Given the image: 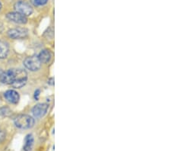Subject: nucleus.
<instances>
[{
	"label": "nucleus",
	"instance_id": "2eb2a0df",
	"mask_svg": "<svg viewBox=\"0 0 171 151\" xmlns=\"http://www.w3.org/2000/svg\"><path fill=\"white\" fill-rule=\"evenodd\" d=\"M39 93H40V90H37V91L35 92V93H34V98H35L36 99H38V96H39Z\"/></svg>",
	"mask_w": 171,
	"mask_h": 151
},
{
	"label": "nucleus",
	"instance_id": "f257e3e1",
	"mask_svg": "<svg viewBox=\"0 0 171 151\" xmlns=\"http://www.w3.org/2000/svg\"><path fill=\"white\" fill-rule=\"evenodd\" d=\"M15 125L20 129H29L34 125V119L27 114H21L15 119Z\"/></svg>",
	"mask_w": 171,
	"mask_h": 151
},
{
	"label": "nucleus",
	"instance_id": "4468645a",
	"mask_svg": "<svg viewBox=\"0 0 171 151\" xmlns=\"http://www.w3.org/2000/svg\"><path fill=\"white\" fill-rule=\"evenodd\" d=\"M5 137V133H4L2 131H0V142L2 141V140H4Z\"/></svg>",
	"mask_w": 171,
	"mask_h": 151
},
{
	"label": "nucleus",
	"instance_id": "1a4fd4ad",
	"mask_svg": "<svg viewBox=\"0 0 171 151\" xmlns=\"http://www.w3.org/2000/svg\"><path fill=\"white\" fill-rule=\"evenodd\" d=\"M34 146V137L32 134H28L25 139V145H24V150L31 151Z\"/></svg>",
	"mask_w": 171,
	"mask_h": 151
},
{
	"label": "nucleus",
	"instance_id": "ddd939ff",
	"mask_svg": "<svg viewBox=\"0 0 171 151\" xmlns=\"http://www.w3.org/2000/svg\"><path fill=\"white\" fill-rule=\"evenodd\" d=\"M48 0H31V2L33 4L37 6H40V5H43L47 2Z\"/></svg>",
	"mask_w": 171,
	"mask_h": 151
},
{
	"label": "nucleus",
	"instance_id": "dca6fc26",
	"mask_svg": "<svg viewBox=\"0 0 171 151\" xmlns=\"http://www.w3.org/2000/svg\"><path fill=\"white\" fill-rule=\"evenodd\" d=\"M2 29H3V25H2V22H0V32L2 31Z\"/></svg>",
	"mask_w": 171,
	"mask_h": 151
},
{
	"label": "nucleus",
	"instance_id": "9d476101",
	"mask_svg": "<svg viewBox=\"0 0 171 151\" xmlns=\"http://www.w3.org/2000/svg\"><path fill=\"white\" fill-rule=\"evenodd\" d=\"M38 58L40 60V61L43 63H46L50 60L51 59V54L47 50H43L40 53L38 56Z\"/></svg>",
	"mask_w": 171,
	"mask_h": 151
},
{
	"label": "nucleus",
	"instance_id": "9b49d317",
	"mask_svg": "<svg viewBox=\"0 0 171 151\" xmlns=\"http://www.w3.org/2000/svg\"><path fill=\"white\" fill-rule=\"evenodd\" d=\"M9 53V46L6 43L0 42V59H4L7 57Z\"/></svg>",
	"mask_w": 171,
	"mask_h": 151
},
{
	"label": "nucleus",
	"instance_id": "f03ea898",
	"mask_svg": "<svg viewBox=\"0 0 171 151\" xmlns=\"http://www.w3.org/2000/svg\"><path fill=\"white\" fill-rule=\"evenodd\" d=\"M15 12L21 13L25 16H29L33 13V8L29 3L25 1H18L14 5Z\"/></svg>",
	"mask_w": 171,
	"mask_h": 151
},
{
	"label": "nucleus",
	"instance_id": "39448f33",
	"mask_svg": "<svg viewBox=\"0 0 171 151\" xmlns=\"http://www.w3.org/2000/svg\"><path fill=\"white\" fill-rule=\"evenodd\" d=\"M6 17L9 20L17 24H25L28 22V19L26 16H23L18 12H12L8 13Z\"/></svg>",
	"mask_w": 171,
	"mask_h": 151
},
{
	"label": "nucleus",
	"instance_id": "0eeeda50",
	"mask_svg": "<svg viewBox=\"0 0 171 151\" xmlns=\"http://www.w3.org/2000/svg\"><path fill=\"white\" fill-rule=\"evenodd\" d=\"M49 106L47 104L45 103H40L37 104L33 108V114H34V117L40 118H42L43 116H44L46 114V113L47 112V110Z\"/></svg>",
	"mask_w": 171,
	"mask_h": 151
},
{
	"label": "nucleus",
	"instance_id": "20e7f679",
	"mask_svg": "<svg viewBox=\"0 0 171 151\" xmlns=\"http://www.w3.org/2000/svg\"><path fill=\"white\" fill-rule=\"evenodd\" d=\"M15 69H9L5 71L0 76V81L3 84H9L12 85L13 82L15 80Z\"/></svg>",
	"mask_w": 171,
	"mask_h": 151
},
{
	"label": "nucleus",
	"instance_id": "6e6552de",
	"mask_svg": "<svg viewBox=\"0 0 171 151\" xmlns=\"http://www.w3.org/2000/svg\"><path fill=\"white\" fill-rule=\"evenodd\" d=\"M5 98L10 103L17 104L20 99V96L19 93L15 90H8L5 93Z\"/></svg>",
	"mask_w": 171,
	"mask_h": 151
},
{
	"label": "nucleus",
	"instance_id": "423d86ee",
	"mask_svg": "<svg viewBox=\"0 0 171 151\" xmlns=\"http://www.w3.org/2000/svg\"><path fill=\"white\" fill-rule=\"evenodd\" d=\"M8 35L12 39L23 38L28 35V30L22 28H13L8 31Z\"/></svg>",
	"mask_w": 171,
	"mask_h": 151
},
{
	"label": "nucleus",
	"instance_id": "f8f14e48",
	"mask_svg": "<svg viewBox=\"0 0 171 151\" xmlns=\"http://www.w3.org/2000/svg\"><path fill=\"white\" fill-rule=\"evenodd\" d=\"M27 83V79H18V80H15L14 82L12 83V86L14 88H22Z\"/></svg>",
	"mask_w": 171,
	"mask_h": 151
},
{
	"label": "nucleus",
	"instance_id": "7ed1b4c3",
	"mask_svg": "<svg viewBox=\"0 0 171 151\" xmlns=\"http://www.w3.org/2000/svg\"><path fill=\"white\" fill-rule=\"evenodd\" d=\"M25 67L27 69H30L31 71H36L38 70L41 66V62L39 60L38 57L36 56H31V57H28L25 59L24 62Z\"/></svg>",
	"mask_w": 171,
	"mask_h": 151
},
{
	"label": "nucleus",
	"instance_id": "f3484780",
	"mask_svg": "<svg viewBox=\"0 0 171 151\" xmlns=\"http://www.w3.org/2000/svg\"><path fill=\"white\" fill-rule=\"evenodd\" d=\"M2 3H1V2H0V11H1V9H2Z\"/></svg>",
	"mask_w": 171,
	"mask_h": 151
}]
</instances>
